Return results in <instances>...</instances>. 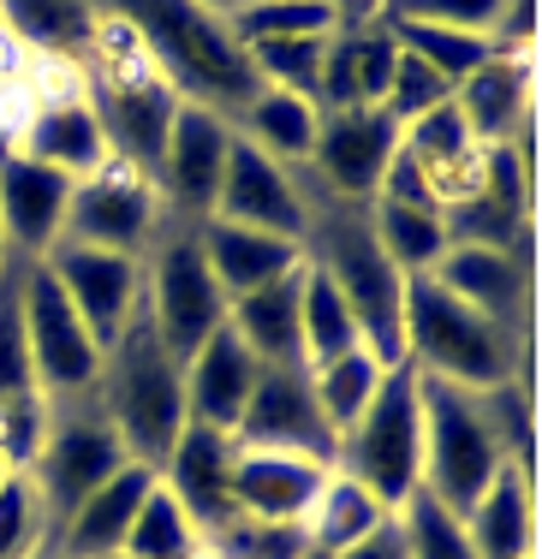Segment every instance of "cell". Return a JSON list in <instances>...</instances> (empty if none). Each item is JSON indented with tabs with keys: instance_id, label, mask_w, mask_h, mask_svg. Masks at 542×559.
<instances>
[{
	"instance_id": "cell-35",
	"label": "cell",
	"mask_w": 542,
	"mask_h": 559,
	"mask_svg": "<svg viewBox=\"0 0 542 559\" xmlns=\"http://www.w3.org/2000/svg\"><path fill=\"white\" fill-rule=\"evenodd\" d=\"M298 340H304V364H328V357L352 352L358 340V322H352L346 298L334 292V280H328L322 269H310L304 262V292H298Z\"/></svg>"
},
{
	"instance_id": "cell-40",
	"label": "cell",
	"mask_w": 542,
	"mask_h": 559,
	"mask_svg": "<svg viewBox=\"0 0 542 559\" xmlns=\"http://www.w3.org/2000/svg\"><path fill=\"white\" fill-rule=\"evenodd\" d=\"M203 548L215 559H304V554H310V536H304V524L233 512L215 536H203Z\"/></svg>"
},
{
	"instance_id": "cell-44",
	"label": "cell",
	"mask_w": 542,
	"mask_h": 559,
	"mask_svg": "<svg viewBox=\"0 0 542 559\" xmlns=\"http://www.w3.org/2000/svg\"><path fill=\"white\" fill-rule=\"evenodd\" d=\"M441 102H453V84H447L441 72H429L423 60H412L400 48V66H393V78H388V96H381V114L393 119V126H412L417 114H429V108H441Z\"/></svg>"
},
{
	"instance_id": "cell-23",
	"label": "cell",
	"mask_w": 542,
	"mask_h": 559,
	"mask_svg": "<svg viewBox=\"0 0 542 559\" xmlns=\"http://www.w3.org/2000/svg\"><path fill=\"white\" fill-rule=\"evenodd\" d=\"M453 108L483 150L488 143H507L537 108V55H488L453 90Z\"/></svg>"
},
{
	"instance_id": "cell-19",
	"label": "cell",
	"mask_w": 542,
	"mask_h": 559,
	"mask_svg": "<svg viewBox=\"0 0 542 559\" xmlns=\"http://www.w3.org/2000/svg\"><path fill=\"white\" fill-rule=\"evenodd\" d=\"M233 452H239L233 435L203 429V423H185L174 452H167L162 471H155V483L185 506V518L197 524V536H215V530L239 512V506H233Z\"/></svg>"
},
{
	"instance_id": "cell-37",
	"label": "cell",
	"mask_w": 542,
	"mask_h": 559,
	"mask_svg": "<svg viewBox=\"0 0 542 559\" xmlns=\"http://www.w3.org/2000/svg\"><path fill=\"white\" fill-rule=\"evenodd\" d=\"M388 24V19H381ZM393 31V43L405 48V55L412 60H423L429 66V72H441L447 84H466L471 72H478V66L495 55V48H488V36H471V31H447V24H388Z\"/></svg>"
},
{
	"instance_id": "cell-7",
	"label": "cell",
	"mask_w": 542,
	"mask_h": 559,
	"mask_svg": "<svg viewBox=\"0 0 542 559\" xmlns=\"http://www.w3.org/2000/svg\"><path fill=\"white\" fill-rule=\"evenodd\" d=\"M143 316L155 322V334L179 364L215 328H227V292L209 274L191 221H174L167 233H155L150 257H143Z\"/></svg>"
},
{
	"instance_id": "cell-8",
	"label": "cell",
	"mask_w": 542,
	"mask_h": 559,
	"mask_svg": "<svg viewBox=\"0 0 542 559\" xmlns=\"http://www.w3.org/2000/svg\"><path fill=\"white\" fill-rule=\"evenodd\" d=\"M126 459L120 435H114L108 411H102L96 393H78V399H48V435H43V452L31 464V483L48 506V524H66L72 506L84 495H96Z\"/></svg>"
},
{
	"instance_id": "cell-28",
	"label": "cell",
	"mask_w": 542,
	"mask_h": 559,
	"mask_svg": "<svg viewBox=\"0 0 542 559\" xmlns=\"http://www.w3.org/2000/svg\"><path fill=\"white\" fill-rule=\"evenodd\" d=\"M405 155L435 179V191H441V209L453 203V197H466L471 185H478V167H483V143L471 138V126L459 119L453 102H441V108L417 114L412 126L400 131Z\"/></svg>"
},
{
	"instance_id": "cell-13",
	"label": "cell",
	"mask_w": 542,
	"mask_h": 559,
	"mask_svg": "<svg viewBox=\"0 0 542 559\" xmlns=\"http://www.w3.org/2000/svg\"><path fill=\"white\" fill-rule=\"evenodd\" d=\"M233 447L250 452H298V459L334 464V429H328L322 405L310 393V364H286V369H262L257 388L245 399V417L233 429Z\"/></svg>"
},
{
	"instance_id": "cell-45",
	"label": "cell",
	"mask_w": 542,
	"mask_h": 559,
	"mask_svg": "<svg viewBox=\"0 0 542 559\" xmlns=\"http://www.w3.org/2000/svg\"><path fill=\"white\" fill-rule=\"evenodd\" d=\"M43 435H48V399L43 393L0 399V459L12 471H31L36 452H43Z\"/></svg>"
},
{
	"instance_id": "cell-41",
	"label": "cell",
	"mask_w": 542,
	"mask_h": 559,
	"mask_svg": "<svg viewBox=\"0 0 542 559\" xmlns=\"http://www.w3.org/2000/svg\"><path fill=\"white\" fill-rule=\"evenodd\" d=\"M322 43L328 36H298V43H257V48H245V55H250V72H257L262 90H286V96L316 102Z\"/></svg>"
},
{
	"instance_id": "cell-34",
	"label": "cell",
	"mask_w": 542,
	"mask_h": 559,
	"mask_svg": "<svg viewBox=\"0 0 542 559\" xmlns=\"http://www.w3.org/2000/svg\"><path fill=\"white\" fill-rule=\"evenodd\" d=\"M381 376H388V364H376V352H364V345H352V352H340V357H328V364L310 369V393H316V405H322L334 441L364 417V405L376 399Z\"/></svg>"
},
{
	"instance_id": "cell-12",
	"label": "cell",
	"mask_w": 542,
	"mask_h": 559,
	"mask_svg": "<svg viewBox=\"0 0 542 559\" xmlns=\"http://www.w3.org/2000/svg\"><path fill=\"white\" fill-rule=\"evenodd\" d=\"M393 150H400V126L381 108L322 114L316 119V143H310V162H304V179L316 191L340 197V203H376Z\"/></svg>"
},
{
	"instance_id": "cell-20",
	"label": "cell",
	"mask_w": 542,
	"mask_h": 559,
	"mask_svg": "<svg viewBox=\"0 0 542 559\" xmlns=\"http://www.w3.org/2000/svg\"><path fill=\"white\" fill-rule=\"evenodd\" d=\"M262 364L245 352V340L233 328H215L191 357H185V423L233 435L245 417V399L257 388Z\"/></svg>"
},
{
	"instance_id": "cell-22",
	"label": "cell",
	"mask_w": 542,
	"mask_h": 559,
	"mask_svg": "<svg viewBox=\"0 0 542 559\" xmlns=\"http://www.w3.org/2000/svg\"><path fill=\"white\" fill-rule=\"evenodd\" d=\"M155 488V471L150 464H120V471L108 476V483L96 488V495H84L72 506V518L55 530V542H48V554L60 559H102V554H120L126 548V530L131 518H138L143 495Z\"/></svg>"
},
{
	"instance_id": "cell-24",
	"label": "cell",
	"mask_w": 542,
	"mask_h": 559,
	"mask_svg": "<svg viewBox=\"0 0 542 559\" xmlns=\"http://www.w3.org/2000/svg\"><path fill=\"white\" fill-rule=\"evenodd\" d=\"M197 245H203V262L209 274H215V286L233 298H245V292L269 286V280L293 274L304 262V245L293 238H274V233H257V226H233V221H197Z\"/></svg>"
},
{
	"instance_id": "cell-46",
	"label": "cell",
	"mask_w": 542,
	"mask_h": 559,
	"mask_svg": "<svg viewBox=\"0 0 542 559\" xmlns=\"http://www.w3.org/2000/svg\"><path fill=\"white\" fill-rule=\"evenodd\" d=\"M488 48L495 55H537V0H500L495 24H488Z\"/></svg>"
},
{
	"instance_id": "cell-10",
	"label": "cell",
	"mask_w": 542,
	"mask_h": 559,
	"mask_svg": "<svg viewBox=\"0 0 542 559\" xmlns=\"http://www.w3.org/2000/svg\"><path fill=\"white\" fill-rule=\"evenodd\" d=\"M24 340H31V376H36V393L43 399L96 393L102 345L90 340V328L66 304L60 280L48 274V262L24 269Z\"/></svg>"
},
{
	"instance_id": "cell-47",
	"label": "cell",
	"mask_w": 542,
	"mask_h": 559,
	"mask_svg": "<svg viewBox=\"0 0 542 559\" xmlns=\"http://www.w3.org/2000/svg\"><path fill=\"white\" fill-rule=\"evenodd\" d=\"M334 559H405V530H400V512H393L388 524H376L364 542H352L346 554H334Z\"/></svg>"
},
{
	"instance_id": "cell-21",
	"label": "cell",
	"mask_w": 542,
	"mask_h": 559,
	"mask_svg": "<svg viewBox=\"0 0 542 559\" xmlns=\"http://www.w3.org/2000/svg\"><path fill=\"white\" fill-rule=\"evenodd\" d=\"M334 464L298 459V452H233V506L245 518H281V524H304V512L322 495Z\"/></svg>"
},
{
	"instance_id": "cell-18",
	"label": "cell",
	"mask_w": 542,
	"mask_h": 559,
	"mask_svg": "<svg viewBox=\"0 0 542 559\" xmlns=\"http://www.w3.org/2000/svg\"><path fill=\"white\" fill-rule=\"evenodd\" d=\"M72 185L66 173L31 162V155H0V238H7V257L43 262L66 233V203H72Z\"/></svg>"
},
{
	"instance_id": "cell-48",
	"label": "cell",
	"mask_w": 542,
	"mask_h": 559,
	"mask_svg": "<svg viewBox=\"0 0 542 559\" xmlns=\"http://www.w3.org/2000/svg\"><path fill=\"white\" fill-rule=\"evenodd\" d=\"M197 7H203V12H215V19H233V12L245 7V0H197Z\"/></svg>"
},
{
	"instance_id": "cell-49",
	"label": "cell",
	"mask_w": 542,
	"mask_h": 559,
	"mask_svg": "<svg viewBox=\"0 0 542 559\" xmlns=\"http://www.w3.org/2000/svg\"><path fill=\"white\" fill-rule=\"evenodd\" d=\"M340 7H346V19H369V7H376V0H340Z\"/></svg>"
},
{
	"instance_id": "cell-29",
	"label": "cell",
	"mask_w": 542,
	"mask_h": 559,
	"mask_svg": "<svg viewBox=\"0 0 542 559\" xmlns=\"http://www.w3.org/2000/svg\"><path fill=\"white\" fill-rule=\"evenodd\" d=\"M0 24L43 60H78L96 36V7L90 0H0Z\"/></svg>"
},
{
	"instance_id": "cell-27",
	"label": "cell",
	"mask_w": 542,
	"mask_h": 559,
	"mask_svg": "<svg viewBox=\"0 0 542 559\" xmlns=\"http://www.w3.org/2000/svg\"><path fill=\"white\" fill-rule=\"evenodd\" d=\"M466 542L478 559H531L537 554V500H531V476L525 471H500L488 483V495L471 506L466 518Z\"/></svg>"
},
{
	"instance_id": "cell-39",
	"label": "cell",
	"mask_w": 542,
	"mask_h": 559,
	"mask_svg": "<svg viewBox=\"0 0 542 559\" xmlns=\"http://www.w3.org/2000/svg\"><path fill=\"white\" fill-rule=\"evenodd\" d=\"M48 542H55V524H48L31 471H12L0 483V559H36L48 554Z\"/></svg>"
},
{
	"instance_id": "cell-30",
	"label": "cell",
	"mask_w": 542,
	"mask_h": 559,
	"mask_svg": "<svg viewBox=\"0 0 542 559\" xmlns=\"http://www.w3.org/2000/svg\"><path fill=\"white\" fill-rule=\"evenodd\" d=\"M316 102L304 96H286V90H257V102H245L239 114H233V131L250 143V150H262L269 162L281 167H304L310 162V143H316Z\"/></svg>"
},
{
	"instance_id": "cell-16",
	"label": "cell",
	"mask_w": 542,
	"mask_h": 559,
	"mask_svg": "<svg viewBox=\"0 0 542 559\" xmlns=\"http://www.w3.org/2000/svg\"><path fill=\"white\" fill-rule=\"evenodd\" d=\"M43 262H48V274L60 280V292L78 310V322L90 328V340L108 352V345L120 340V328L143 304V262L138 257H114V250H90V245H66V238Z\"/></svg>"
},
{
	"instance_id": "cell-9",
	"label": "cell",
	"mask_w": 542,
	"mask_h": 559,
	"mask_svg": "<svg viewBox=\"0 0 542 559\" xmlns=\"http://www.w3.org/2000/svg\"><path fill=\"white\" fill-rule=\"evenodd\" d=\"M167 209L155 179H143L138 167H126L120 155H108L90 179L72 185L66 203V245H90V250H114V257H150L155 233H162Z\"/></svg>"
},
{
	"instance_id": "cell-25",
	"label": "cell",
	"mask_w": 542,
	"mask_h": 559,
	"mask_svg": "<svg viewBox=\"0 0 542 559\" xmlns=\"http://www.w3.org/2000/svg\"><path fill=\"white\" fill-rule=\"evenodd\" d=\"M19 155L66 173V179H90L114 150H108V131H102L90 96H72V102H55V108H31V119L19 131Z\"/></svg>"
},
{
	"instance_id": "cell-53",
	"label": "cell",
	"mask_w": 542,
	"mask_h": 559,
	"mask_svg": "<svg viewBox=\"0 0 542 559\" xmlns=\"http://www.w3.org/2000/svg\"><path fill=\"white\" fill-rule=\"evenodd\" d=\"M0 262H7V238H0Z\"/></svg>"
},
{
	"instance_id": "cell-42",
	"label": "cell",
	"mask_w": 542,
	"mask_h": 559,
	"mask_svg": "<svg viewBox=\"0 0 542 559\" xmlns=\"http://www.w3.org/2000/svg\"><path fill=\"white\" fill-rule=\"evenodd\" d=\"M400 530H405V559H478L466 542V524L453 512H441L429 495H412L400 506Z\"/></svg>"
},
{
	"instance_id": "cell-51",
	"label": "cell",
	"mask_w": 542,
	"mask_h": 559,
	"mask_svg": "<svg viewBox=\"0 0 542 559\" xmlns=\"http://www.w3.org/2000/svg\"><path fill=\"white\" fill-rule=\"evenodd\" d=\"M7 476H12V464H7V459H0V483H7Z\"/></svg>"
},
{
	"instance_id": "cell-52",
	"label": "cell",
	"mask_w": 542,
	"mask_h": 559,
	"mask_svg": "<svg viewBox=\"0 0 542 559\" xmlns=\"http://www.w3.org/2000/svg\"><path fill=\"white\" fill-rule=\"evenodd\" d=\"M102 559H131V554H126V548H120V554H102Z\"/></svg>"
},
{
	"instance_id": "cell-26",
	"label": "cell",
	"mask_w": 542,
	"mask_h": 559,
	"mask_svg": "<svg viewBox=\"0 0 542 559\" xmlns=\"http://www.w3.org/2000/svg\"><path fill=\"white\" fill-rule=\"evenodd\" d=\"M298 292H304V262L293 274L269 280V286L245 292L227 304V328L245 340V352L262 369H286L304 364V340H298Z\"/></svg>"
},
{
	"instance_id": "cell-2",
	"label": "cell",
	"mask_w": 542,
	"mask_h": 559,
	"mask_svg": "<svg viewBox=\"0 0 542 559\" xmlns=\"http://www.w3.org/2000/svg\"><path fill=\"white\" fill-rule=\"evenodd\" d=\"M96 12H114L138 31L150 66L179 90V102L215 108L221 119H233L245 102H257V72L250 55L239 48V36L227 31V19L203 12L197 0H90Z\"/></svg>"
},
{
	"instance_id": "cell-17",
	"label": "cell",
	"mask_w": 542,
	"mask_h": 559,
	"mask_svg": "<svg viewBox=\"0 0 542 559\" xmlns=\"http://www.w3.org/2000/svg\"><path fill=\"white\" fill-rule=\"evenodd\" d=\"M215 221L257 226V233H274V238L304 245L310 209H304V191H298V167L269 162V155L250 150L239 131H233L227 173H221V191H215Z\"/></svg>"
},
{
	"instance_id": "cell-36",
	"label": "cell",
	"mask_w": 542,
	"mask_h": 559,
	"mask_svg": "<svg viewBox=\"0 0 542 559\" xmlns=\"http://www.w3.org/2000/svg\"><path fill=\"white\" fill-rule=\"evenodd\" d=\"M197 548H203L197 524L185 518V506L155 483L150 495H143L138 518H131V530H126V554L131 559H191Z\"/></svg>"
},
{
	"instance_id": "cell-31",
	"label": "cell",
	"mask_w": 542,
	"mask_h": 559,
	"mask_svg": "<svg viewBox=\"0 0 542 559\" xmlns=\"http://www.w3.org/2000/svg\"><path fill=\"white\" fill-rule=\"evenodd\" d=\"M388 506H381L376 495H369L364 483H352L346 471H328L322 495H316V506L304 512V536H310V548L322 554H346L352 542H364L376 524H388Z\"/></svg>"
},
{
	"instance_id": "cell-43",
	"label": "cell",
	"mask_w": 542,
	"mask_h": 559,
	"mask_svg": "<svg viewBox=\"0 0 542 559\" xmlns=\"http://www.w3.org/2000/svg\"><path fill=\"white\" fill-rule=\"evenodd\" d=\"M500 0H376L369 19H388V24H447V31H471L488 36Z\"/></svg>"
},
{
	"instance_id": "cell-32",
	"label": "cell",
	"mask_w": 542,
	"mask_h": 559,
	"mask_svg": "<svg viewBox=\"0 0 542 559\" xmlns=\"http://www.w3.org/2000/svg\"><path fill=\"white\" fill-rule=\"evenodd\" d=\"M369 209V233H376L381 257L393 262L405 280L412 274H429L447 250V221L435 209H405V203H364Z\"/></svg>"
},
{
	"instance_id": "cell-6",
	"label": "cell",
	"mask_w": 542,
	"mask_h": 559,
	"mask_svg": "<svg viewBox=\"0 0 542 559\" xmlns=\"http://www.w3.org/2000/svg\"><path fill=\"white\" fill-rule=\"evenodd\" d=\"M334 471L364 483L388 512H400L423 488V405H417V369L412 364H393L381 376V388L364 405V417L340 435Z\"/></svg>"
},
{
	"instance_id": "cell-1",
	"label": "cell",
	"mask_w": 542,
	"mask_h": 559,
	"mask_svg": "<svg viewBox=\"0 0 542 559\" xmlns=\"http://www.w3.org/2000/svg\"><path fill=\"white\" fill-rule=\"evenodd\" d=\"M304 209V262L334 280V292L346 298L352 322H358L364 352H376V364H405V274L381 257L376 233H369V209L364 203H340V197L316 191L298 173Z\"/></svg>"
},
{
	"instance_id": "cell-5",
	"label": "cell",
	"mask_w": 542,
	"mask_h": 559,
	"mask_svg": "<svg viewBox=\"0 0 542 559\" xmlns=\"http://www.w3.org/2000/svg\"><path fill=\"white\" fill-rule=\"evenodd\" d=\"M417 405H423V488L417 495H429L441 512L466 518L488 495V483L507 471L488 399L471 388H453V381L417 376Z\"/></svg>"
},
{
	"instance_id": "cell-14",
	"label": "cell",
	"mask_w": 542,
	"mask_h": 559,
	"mask_svg": "<svg viewBox=\"0 0 542 559\" xmlns=\"http://www.w3.org/2000/svg\"><path fill=\"white\" fill-rule=\"evenodd\" d=\"M429 280L441 292H453L459 304H471L478 316H488V322L531 340V233L512 238V250L447 245L441 262L429 269Z\"/></svg>"
},
{
	"instance_id": "cell-50",
	"label": "cell",
	"mask_w": 542,
	"mask_h": 559,
	"mask_svg": "<svg viewBox=\"0 0 542 559\" xmlns=\"http://www.w3.org/2000/svg\"><path fill=\"white\" fill-rule=\"evenodd\" d=\"M304 559H334V554H322V548H310V554H304Z\"/></svg>"
},
{
	"instance_id": "cell-54",
	"label": "cell",
	"mask_w": 542,
	"mask_h": 559,
	"mask_svg": "<svg viewBox=\"0 0 542 559\" xmlns=\"http://www.w3.org/2000/svg\"><path fill=\"white\" fill-rule=\"evenodd\" d=\"M36 559H60V554H36Z\"/></svg>"
},
{
	"instance_id": "cell-15",
	"label": "cell",
	"mask_w": 542,
	"mask_h": 559,
	"mask_svg": "<svg viewBox=\"0 0 542 559\" xmlns=\"http://www.w3.org/2000/svg\"><path fill=\"white\" fill-rule=\"evenodd\" d=\"M227 150H233V119H221L215 108H197V102H179L174 131H167L162 173H155V191H162L167 221H191L197 226V221L215 215Z\"/></svg>"
},
{
	"instance_id": "cell-11",
	"label": "cell",
	"mask_w": 542,
	"mask_h": 559,
	"mask_svg": "<svg viewBox=\"0 0 542 559\" xmlns=\"http://www.w3.org/2000/svg\"><path fill=\"white\" fill-rule=\"evenodd\" d=\"M84 78H90L84 96L96 108L102 131H108V150L126 167H138L143 179H155L167 155V131H174V114H179V90L155 66H138V72H84Z\"/></svg>"
},
{
	"instance_id": "cell-38",
	"label": "cell",
	"mask_w": 542,
	"mask_h": 559,
	"mask_svg": "<svg viewBox=\"0 0 542 559\" xmlns=\"http://www.w3.org/2000/svg\"><path fill=\"white\" fill-rule=\"evenodd\" d=\"M24 257L0 262V399L36 393L31 376V340H24Z\"/></svg>"
},
{
	"instance_id": "cell-33",
	"label": "cell",
	"mask_w": 542,
	"mask_h": 559,
	"mask_svg": "<svg viewBox=\"0 0 542 559\" xmlns=\"http://www.w3.org/2000/svg\"><path fill=\"white\" fill-rule=\"evenodd\" d=\"M346 24L340 0H245L227 19V31L239 36V48L257 43H298V36H334Z\"/></svg>"
},
{
	"instance_id": "cell-3",
	"label": "cell",
	"mask_w": 542,
	"mask_h": 559,
	"mask_svg": "<svg viewBox=\"0 0 542 559\" xmlns=\"http://www.w3.org/2000/svg\"><path fill=\"white\" fill-rule=\"evenodd\" d=\"M96 399L108 411L114 435H120L126 459L162 471V459L174 452L179 429H185V364L162 345L155 322L143 316V304L120 328V340L102 352Z\"/></svg>"
},
{
	"instance_id": "cell-4",
	"label": "cell",
	"mask_w": 542,
	"mask_h": 559,
	"mask_svg": "<svg viewBox=\"0 0 542 559\" xmlns=\"http://www.w3.org/2000/svg\"><path fill=\"white\" fill-rule=\"evenodd\" d=\"M405 364L417 376L453 381V388L495 393L500 381L525 376L531 340L478 316L471 304H459L453 292L435 286L429 274H412L405 280Z\"/></svg>"
}]
</instances>
